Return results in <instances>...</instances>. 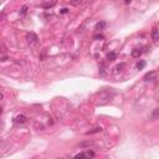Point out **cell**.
I'll return each instance as SVG.
<instances>
[{
  "instance_id": "cell-1",
  "label": "cell",
  "mask_w": 159,
  "mask_h": 159,
  "mask_svg": "<svg viewBox=\"0 0 159 159\" xmlns=\"http://www.w3.org/2000/svg\"><path fill=\"white\" fill-rule=\"evenodd\" d=\"M26 40H28V44L30 46H36L39 44V37L35 32H29L28 36H26Z\"/></svg>"
},
{
  "instance_id": "cell-2",
  "label": "cell",
  "mask_w": 159,
  "mask_h": 159,
  "mask_svg": "<svg viewBox=\"0 0 159 159\" xmlns=\"http://www.w3.org/2000/svg\"><path fill=\"white\" fill-rule=\"evenodd\" d=\"M94 157V153L92 150H85V152H81L75 156V158L78 159V158H93Z\"/></svg>"
},
{
  "instance_id": "cell-3",
  "label": "cell",
  "mask_w": 159,
  "mask_h": 159,
  "mask_svg": "<svg viewBox=\"0 0 159 159\" xmlns=\"http://www.w3.org/2000/svg\"><path fill=\"white\" fill-rule=\"evenodd\" d=\"M157 77V72L156 71H150V72L146 73V76L143 77V80H144L146 82H149V81H153V80H156Z\"/></svg>"
},
{
  "instance_id": "cell-4",
  "label": "cell",
  "mask_w": 159,
  "mask_h": 159,
  "mask_svg": "<svg viewBox=\"0 0 159 159\" xmlns=\"http://www.w3.org/2000/svg\"><path fill=\"white\" fill-rule=\"evenodd\" d=\"M26 116L25 115H18L16 117L14 118V122L16 123V124H22V123H25L26 122Z\"/></svg>"
},
{
  "instance_id": "cell-5",
  "label": "cell",
  "mask_w": 159,
  "mask_h": 159,
  "mask_svg": "<svg viewBox=\"0 0 159 159\" xmlns=\"http://www.w3.org/2000/svg\"><path fill=\"white\" fill-rule=\"evenodd\" d=\"M152 39H153L154 42H157L159 40V30H158L157 26H154L153 30H152Z\"/></svg>"
},
{
  "instance_id": "cell-6",
  "label": "cell",
  "mask_w": 159,
  "mask_h": 159,
  "mask_svg": "<svg viewBox=\"0 0 159 159\" xmlns=\"http://www.w3.org/2000/svg\"><path fill=\"white\" fill-rule=\"evenodd\" d=\"M104 26H106V21H100V22H97V25L94 29H96L97 31H101V30L104 29Z\"/></svg>"
},
{
  "instance_id": "cell-7",
  "label": "cell",
  "mask_w": 159,
  "mask_h": 159,
  "mask_svg": "<svg viewBox=\"0 0 159 159\" xmlns=\"http://www.w3.org/2000/svg\"><path fill=\"white\" fill-rule=\"evenodd\" d=\"M124 67H126V63H119V65H117V66H116V72H117V73H118V72H122Z\"/></svg>"
},
{
  "instance_id": "cell-8",
  "label": "cell",
  "mask_w": 159,
  "mask_h": 159,
  "mask_svg": "<svg viewBox=\"0 0 159 159\" xmlns=\"http://www.w3.org/2000/svg\"><path fill=\"white\" fill-rule=\"evenodd\" d=\"M141 55H142V51L138 50V49H135V50L132 51V56H133V57H139Z\"/></svg>"
},
{
  "instance_id": "cell-9",
  "label": "cell",
  "mask_w": 159,
  "mask_h": 159,
  "mask_svg": "<svg viewBox=\"0 0 159 159\" xmlns=\"http://www.w3.org/2000/svg\"><path fill=\"white\" fill-rule=\"evenodd\" d=\"M102 131V128L101 127H97V128H93V129L92 131H88V132H87V135H88V134H93V133H98V132H101Z\"/></svg>"
},
{
  "instance_id": "cell-10",
  "label": "cell",
  "mask_w": 159,
  "mask_h": 159,
  "mask_svg": "<svg viewBox=\"0 0 159 159\" xmlns=\"http://www.w3.org/2000/svg\"><path fill=\"white\" fill-rule=\"evenodd\" d=\"M152 118H153V119L159 118V108H156V109H154V112H153V115H152Z\"/></svg>"
},
{
  "instance_id": "cell-11",
  "label": "cell",
  "mask_w": 159,
  "mask_h": 159,
  "mask_svg": "<svg viewBox=\"0 0 159 159\" xmlns=\"http://www.w3.org/2000/svg\"><path fill=\"white\" fill-rule=\"evenodd\" d=\"M107 57H108V60H109V61H113V60H116V57H117V56H116V54H115V52H109Z\"/></svg>"
},
{
  "instance_id": "cell-12",
  "label": "cell",
  "mask_w": 159,
  "mask_h": 159,
  "mask_svg": "<svg viewBox=\"0 0 159 159\" xmlns=\"http://www.w3.org/2000/svg\"><path fill=\"white\" fill-rule=\"evenodd\" d=\"M81 3H82V0H71V5H73V6H78Z\"/></svg>"
},
{
  "instance_id": "cell-13",
  "label": "cell",
  "mask_w": 159,
  "mask_h": 159,
  "mask_svg": "<svg viewBox=\"0 0 159 159\" xmlns=\"http://www.w3.org/2000/svg\"><path fill=\"white\" fill-rule=\"evenodd\" d=\"M144 66H146V62H144V61H139V62L137 63V69H138V70H142Z\"/></svg>"
},
{
  "instance_id": "cell-14",
  "label": "cell",
  "mask_w": 159,
  "mask_h": 159,
  "mask_svg": "<svg viewBox=\"0 0 159 159\" xmlns=\"http://www.w3.org/2000/svg\"><path fill=\"white\" fill-rule=\"evenodd\" d=\"M26 11H28V6L24 5L21 7V10H20V15H25L26 14Z\"/></svg>"
},
{
  "instance_id": "cell-15",
  "label": "cell",
  "mask_w": 159,
  "mask_h": 159,
  "mask_svg": "<svg viewBox=\"0 0 159 159\" xmlns=\"http://www.w3.org/2000/svg\"><path fill=\"white\" fill-rule=\"evenodd\" d=\"M93 39H94V40H97V39H103V35H96V36H93Z\"/></svg>"
},
{
  "instance_id": "cell-16",
  "label": "cell",
  "mask_w": 159,
  "mask_h": 159,
  "mask_svg": "<svg viewBox=\"0 0 159 159\" xmlns=\"http://www.w3.org/2000/svg\"><path fill=\"white\" fill-rule=\"evenodd\" d=\"M61 13H62V14H66V13H67V9H62Z\"/></svg>"
},
{
  "instance_id": "cell-17",
  "label": "cell",
  "mask_w": 159,
  "mask_h": 159,
  "mask_svg": "<svg viewBox=\"0 0 159 159\" xmlns=\"http://www.w3.org/2000/svg\"><path fill=\"white\" fill-rule=\"evenodd\" d=\"M132 1V0H124V3H126V4H129Z\"/></svg>"
}]
</instances>
